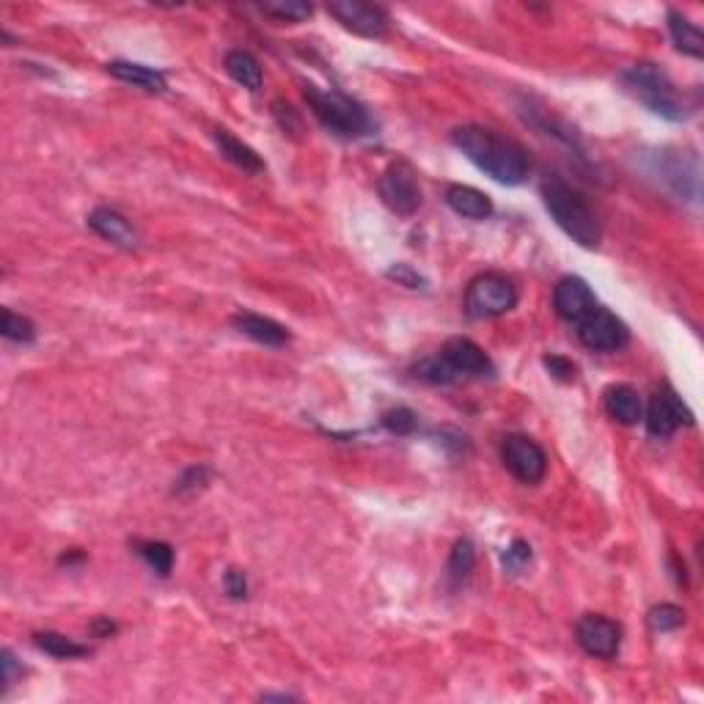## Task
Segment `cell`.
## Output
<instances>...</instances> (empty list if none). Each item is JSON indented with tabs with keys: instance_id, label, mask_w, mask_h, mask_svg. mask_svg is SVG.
Here are the masks:
<instances>
[{
	"instance_id": "obj_1",
	"label": "cell",
	"mask_w": 704,
	"mask_h": 704,
	"mask_svg": "<svg viewBox=\"0 0 704 704\" xmlns=\"http://www.w3.org/2000/svg\"><path fill=\"white\" fill-rule=\"evenodd\" d=\"M451 143L471 160L482 174L495 179L498 185H523L531 174V157L512 138L498 135L482 124H465L451 132Z\"/></svg>"
},
{
	"instance_id": "obj_2",
	"label": "cell",
	"mask_w": 704,
	"mask_h": 704,
	"mask_svg": "<svg viewBox=\"0 0 704 704\" xmlns=\"http://www.w3.org/2000/svg\"><path fill=\"white\" fill-rule=\"evenodd\" d=\"M542 201H545L550 218L556 220V226L567 237L578 242L581 248L592 251L600 245V237H603L600 234V220H597L592 204L586 201L583 193L567 185L564 179H548L542 185Z\"/></svg>"
},
{
	"instance_id": "obj_3",
	"label": "cell",
	"mask_w": 704,
	"mask_h": 704,
	"mask_svg": "<svg viewBox=\"0 0 704 704\" xmlns=\"http://www.w3.org/2000/svg\"><path fill=\"white\" fill-rule=\"evenodd\" d=\"M619 80H622V86L633 94V97L641 102V105H647L655 116H660V119H669V121H685L688 116H691V105H688V99L682 97L680 88L674 86V80H671L660 66L655 64H636L630 66V69H625L622 75H619Z\"/></svg>"
},
{
	"instance_id": "obj_4",
	"label": "cell",
	"mask_w": 704,
	"mask_h": 704,
	"mask_svg": "<svg viewBox=\"0 0 704 704\" xmlns=\"http://www.w3.org/2000/svg\"><path fill=\"white\" fill-rule=\"evenodd\" d=\"M306 102L314 119L333 135L339 138H363V135H372L374 121L369 116V110L358 105L355 99H350L341 91H325L319 86H306L303 88Z\"/></svg>"
},
{
	"instance_id": "obj_5",
	"label": "cell",
	"mask_w": 704,
	"mask_h": 704,
	"mask_svg": "<svg viewBox=\"0 0 704 704\" xmlns=\"http://www.w3.org/2000/svg\"><path fill=\"white\" fill-rule=\"evenodd\" d=\"M517 306V286L504 273H482L465 289V314L471 319L504 317Z\"/></svg>"
},
{
	"instance_id": "obj_6",
	"label": "cell",
	"mask_w": 704,
	"mask_h": 704,
	"mask_svg": "<svg viewBox=\"0 0 704 704\" xmlns=\"http://www.w3.org/2000/svg\"><path fill=\"white\" fill-rule=\"evenodd\" d=\"M377 190H380L385 207L402 218L413 215L421 207V187H418L416 171L405 160H396L385 168L380 182H377Z\"/></svg>"
},
{
	"instance_id": "obj_7",
	"label": "cell",
	"mask_w": 704,
	"mask_h": 704,
	"mask_svg": "<svg viewBox=\"0 0 704 704\" xmlns=\"http://www.w3.org/2000/svg\"><path fill=\"white\" fill-rule=\"evenodd\" d=\"M501 460H504L506 471L523 484H539L548 473L545 451L526 435H506L501 440Z\"/></svg>"
},
{
	"instance_id": "obj_8",
	"label": "cell",
	"mask_w": 704,
	"mask_h": 704,
	"mask_svg": "<svg viewBox=\"0 0 704 704\" xmlns=\"http://www.w3.org/2000/svg\"><path fill=\"white\" fill-rule=\"evenodd\" d=\"M578 339L592 352H619L627 347L630 330L614 311L597 306L589 317L578 322Z\"/></svg>"
},
{
	"instance_id": "obj_9",
	"label": "cell",
	"mask_w": 704,
	"mask_h": 704,
	"mask_svg": "<svg viewBox=\"0 0 704 704\" xmlns=\"http://www.w3.org/2000/svg\"><path fill=\"white\" fill-rule=\"evenodd\" d=\"M578 647L597 660H614L622 647V627L603 614H583L575 625Z\"/></svg>"
},
{
	"instance_id": "obj_10",
	"label": "cell",
	"mask_w": 704,
	"mask_h": 704,
	"mask_svg": "<svg viewBox=\"0 0 704 704\" xmlns=\"http://www.w3.org/2000/svg\"><path fill=\"white\" fill-rule=\"evenodd\" d=\"M328 14H333L347 31L366 36V39H380L388 33V14H385L383 6H374V3L333 0V3H328Z\"/></svg>"
},
{
	"instance_id": "obj_11",
	"label": "cell",
	"mask_w": 704,
	"mask_h": 704,
	"mask_svg": "<svg viewBox=\"0 0 704 704\" xmlns=\"http://www.w3.org/2000/svg\"><path fill=\"white\" fill-rule=\"evenodd\" d=\"M644 421L652 438H671L682 424H693V413L674 391H660L649 399Z\"/></svg>"
},
{
	"instance_id": "obj_12",
	"label": "cell",
	"mask_w": 704,
	"mask_h": 704,
	"mask_svg": "<svg viewBox=\"0 0 704 704\" xmlns=\"http://www.w3.org/2000/svg\"><path fill=\"white\" fill-rule=\"evenodd\" d=\"M438 355L449 363L460 380H465V377H490L495 372L490 355L476 341L465 339V336H454V339L446 341Z\"/></svg>"
},
{
	"instance_id": "obj_13",
	"label": "cell",
	"mask_w": 704,
	"mask_h": 704,
	"mask_svg": "<svg viewBox=\"0 0 704 704\" xmlns=\"http://www.w3.org/2000/svg\"><path fill=\"white\" fill-rule=\"evenodd\" d=\"M553 308L564 322H583L597 308V297H594L592 286L586 284L578 275H567L561 278L556 289H553Z\"/></svg>"
},
{
	"instance_id": "obj_14",
	"label": "cell",
	"mask_w": 704,
	"mask_h": 704,
	"mask_svg": "<svg viewBox=\"0 0 704 704\" xmlns=\"http://www.w3.org/2000/svg\"><path fill=\"white\" fill-rule=\"evenodd\" d=\"M88 226L97 231L102 240L113 242V245H119L124 251L138 248V234L132 229V223L121 212H116V209L97 207L88 215Z\"/></svg>"
},
{
	"instance_id": "obj_15",
	"label": "cell",
	"mask_w": 704,
	"mask_h": 704,
	"mask_svg": "<svg viewBox=\"0 0 704 704\" xmlns=\"http://www.w3.org/2000/svg\"><path fill=\"white\" fill-rule=\"evenodd\" d=\"M603 405L605 413L614 418V421H619V424H625V427H633V424H638V421L644 418V402H641V396H638L636 388H630V385L625 383L605 388Z\"/></svg>"
},
{
	"instance_id": "obj_16",
	"label": "cell",
	"mask_w": 704,
	"mask_h": 704,
	"mask_svg": "<svg viewBox=\"0 0 704 704\" xmlns=\"http://www.w3.org/2000/svg\"><path fill=\"white\" fill-rule=\"evenodd\" d=\"M231 325L240 330L242 336L259 341L264 347H284L286 341H289V330H286L284 325H278L275 319L262 317V314H248V311H242V314H234V317H231Z\"/></svg>"
},
{
	"instance_id": "obj_17",
	"label": "cell",
	"mask_w": 704,
	"mask_h": 704,
	"mask_svg": "<svg viewBox=\"0 0 704 704\" xmlns=\"http://www.w3.org/2000/svg\"><path fill=\"white\" fill-rule=\"evenodd\" d=\"M446 204H449L451 212H457L460 218L468 220H487L493 215L490 196L471 185H451L446 190Z\"/></svg>"
},
{
	"instance_id": "obj_18",
	"label": "cell",
	"mask_w": 704,
	"mask_h": 704,
	"mask_svg": "<svg viewBox=\"0 0 704 704\" xmlns=\"http://www.w3.org/2000/svg\"><path fill=\"white\" fill-rule=\"evenodd\" d=\"M108 72L121 83H130V86H138L149 94H165L168 91V80H165L163 72H157L152 66L143 64H132V61H110Z\"/></svg>"
},
{
	"instance_id": "obj_19",
	"label": "cell",
	"mask_w": 704,
	"mask_h": 704,
	"mask_svg": "<svg viewBox=\"0 0 704 704\" xmlns=\"http://www.w3.org/2000/svg\"><path fill=\"white\" fill-rule=\"evenodd\" d=\"M212 141H215V146L220 149V154H223L229 163H234L237 168H242L245 174H262L264 171L262 157L253 152L248 143H242L240 138H234L229 130L218 127V130L212 132Z\"/></svg>"
},
{
	"instance_id": "obj_20",
	"label": "cell",
	"mask_w": 704,
	"mask_h": 704,
	"mask_svg": "<svg viewBox=\"0 0 704 704\" xmlns=\"http://www.w3.org/2000/svg\"><path fill=\"white\" fill-rule=\"evenodd\" d=\"M223 66H226V72H229V77L234 80V83H240L242 88H248V91H259L262 88V64H259V58L253 53H248V50H229L226 53V61H223Z\"/></svg>"
},
{
	"instance_id": "obj_21",
	"label": "cell",
	"mask_w": 704,
	"mask_h": 704,
	"mask_svg": "<svg viewBox=\"0 0 704 704\" xmlns=\"http://www.w3.org/2000/svg\"><path fill=\"white\" fill-rule=\"evenodd\" d=\"M669 36L680 53L691 58H704V33L680 11H669Z\"/></svg>"
},
{
	"instance_id": "obj_22",
	"label": "cell",
	"mask_w": 704,
	"mask_h": 704,
	"mask_svg": "<svg viewBox=\"0 0 704 704\" xmlns=\"http://www.w3.org/2000/svg\"><path fill=\"white\" fill-rule=\"evenodd\" d=\"M33 644L47 652L50 658L58 660H75V658H86L88 647L77 644L75 638L64 636V633H55V630H42L33 636Z\"/></svg>"
},
{
	"instance_id": "obj_23",
	"label": "cell",
	"mask_w": 704,
	"mask_h": 704,
	"mask_svg": "<svg viewBox=\"0 0 704 704\" xmlns=\"http://www.w3.org/2000/svg\"><path fill=\"white\" fill-rule=\"evenodd\" d=\"M138 556L152 567L160 578H168L174 570V548L168 542H135Z\"/></svg>"
},
{
	"instance_id": "obj_24",
	"label": "cell",
	"mask_w": 704,
	"mask_h": 704,
	"mask_svg": "<svg viewBox=\"0 0 704 704\" xmlns=\"http://www.w3.org/2000/svg\"><path fill=\"white\" fill-rule=\"evenodd\" d=\"M473 564H476V550H473L471 539H457L449 553V567H446L451 581H465V578L471 575Z\"/></svg>"
},
{
	"instance_id": "obj_25",
	"label": "cell",
	"mask_w": 704,
	"mask_h": 704,
	"mask_svg": "<svg viewBox=\"0 0 704 704\" xmlns=\"http://www.w3.org/2000/svg\"><path fill=\"white\" fill-rule=\"evenodd\" d=\"M0 333L9 341H17V344H31L36 339V325L28 317L14 314L11 308H3V314H0Z\"/></svg>"
},
{
	"instance_id": "obj_26",
	"label": "cell",
	"mask_w": 704,
	"mask_h": 704,
	"mask_svg": "<svg viewBox=\"0 0 704 704\" xmlns=\"http://www.w3.org/2000/svg\"><path fill=\"white\" fill-rule=\"evenodd\" d=\"M416 377L418 380H424V383H432V385L460 383V377L454 374V369H451L449 363L443 361L440 355H435V358H424V361L418 363Z\"/></svg>"
},
{
	"instance_id": "obj_27",
	"label": "cell",
	"mask_w": 704,
	"mask_h": 704,
	"mask_svg": "<svg viewBox=\"0 0 704 704\" xmlns=\"http://www.w3.org/2000/svg\"><path fill=\"white\" fill-rule=\"evenodd\" d=\"M262 11L267 17H275L281 22H303L311 17V3L303 0H273V3H262Z\"/></svg>"
},
{
	"instance_id": "obj_28",
	"label": "cell",
	"mask_w": 704,
	"mask_h": 704,
	"mask_svg": "<svg viewBox=\"0 0 704 704\" xmlns=\"http://www.w3.org/2000/svg\"><path fill=\"white\" fill-rule=\"evenodd\" d=\"M647 622L655 633H669V630H677V627L685 625V611H682L680 605L660 603L655 608H649Z\"/></svg>"
},
{
	"instance_id": "obj_29",
	"label": "cell",
	"mask_w": 704,
	"mask_h": 704,
	"mask_svg": "<svg viewBox=\"0 0 704 704\" xmlns=\"http://www.w3.org/2000/svg\"><path fill=\"white\" fill-rule=\"evenodd\" d=\"M380 424L394 435H413L418 429V416L410 407H391L383 413Z\"/></svg>"
},
{
	"instance_id": "obj_30",
	"label": "cell",
	"mask_w": 704,
	"mask_h": 704,
	"mask_svg": "<svg viewBox=\"0 0 704 704\" xmlns=\"http://www.w3.org/2000/svg\"><path fill=\"white\" fill-rule=\"evenodd\" d=\"M531 559H534V553H531V545L526 539H512V545L501 556V564H504V572H509V575H520L531 564Z\"/></svg>"
},
{
	"instance_id": "obj_31",
	"label": "cell",
	"mask_w": 704,
	"mask_h": 704,
	"mask_svg": "<svg viewBox=\"0 0 704 704\" xmlns=\"http://www.w3.org/2000/svg\"><path fill=\"white\" fill-rule=\"evenodd\" d=\"M209 479H212V471H209L207 465H193V468H187V471L174 482V495L198 493V490H204V487H207Z\"/></svg>"
},
{
	"instance_id": "obj_32",
	"label": "cell",
	"mask_w": 704,
	"mask_h": 704,
	"mask_svg": "<svg viewBox=\"0 0 704 704\" xmlns=\"http://www.w3.org/2000/svg\"><path fill=\"white\" fill-rule=\"evenodd\" d=\"M273 116H275V121L281 124V130H284L286 135L300 138V132H303V119H300V113H297V110L292 108L289 102H284V99H275Z\"/></svg>"
},
{
	"instance_id": "obj_33",
	"label": "cell",
	"mask_w": 704,
	"mask_h": 704,
	"mask_svg": "<svg viewBox=\"0 0 704 704\" xmlns=\"http://www.w3.org/2000/svg\"><path fill=\"white\" fill-rule=\"evenodd\" d=\"M542 366H545L550 377L559 380V383H572V380L578 377V366H575L570 358H564V355H545V358H542Z\"/></svg>"
},
{
	"instance_id": "obj_34",
	"label": "cell",
	"mask_w": 704,
	"mask_h": 704,
	"mask_svg": "<svg viewBox=\"0 0 704 704\" xmlns=\"http://www.w3.org/2000/svg\"><path fill=\"white\" fill-rule=\"evenodd\" d=\"M388 278L391 281H396L399 286H407V289H424L427 286V281H424V275H418L410 264H394V267H388Z\"/></svg>"
},
{
	"instance_id": "obj_35",
	"label": "cell",
	"mask_w": 704,
	"mask_h": 704,
	"mask_svg": "<svg viewBox=\"0 0 704 704\" xmlns=\"http://www.w3.org/2000/svg\"><path fill=\"white\" fill-rule=\"evenodd\" d=\"M223 589H226L231 600H245L248 597V578H245V572L237 570V567H229V570L223 572Z\"/></svg>"
},
{
	"instance_id": "obj_36",
	"label": "cell",
	"mask_w": 704,
	"mask_h": 704,
	"mask_svg": "<svg viewBox=\"0 0 704 704\" xmlns=\"http://www.w3.org/2000/svg\"><path fill=\"white\" fill-rule=\"evenodd\" d=\"M91 630H94V636L97 638H110L116 633V625H113L110 619H105V616H99L97 622L91 625Z\"/></svg>"
}]
</instances>
